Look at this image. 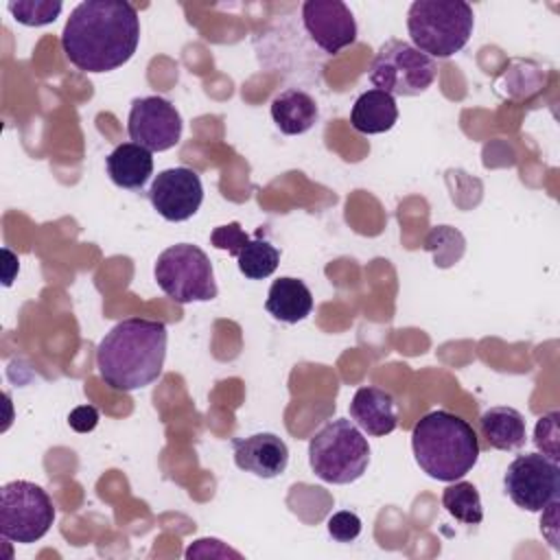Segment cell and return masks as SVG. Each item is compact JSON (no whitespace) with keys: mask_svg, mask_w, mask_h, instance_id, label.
I'll use <instances>...</instances> for the list:
<instances>
[{"mask_svg":"<svg viewBox=\"0 0 560 560\" xmlns=\"http://www.w3.org/2000/svg\"><path fill=\"white\" fill-rule=\"evenodd\" d=\"M140 42L138 11L122 0L79 2L61 33L66 59L83 72H109L127 63Z\"/></svg>","mask_w":560,"mask_h":560,"instance_id":"obj_1","label":"cell"},{"mask_svg":"<svg viewBox=\"0 0 560 560\" xmlns=\"http://www.w3.org/2000/svg\"><path fill=\"white\" fill-rule=\"evenodd\" d=\"M166 324L147 317L118 322L96 348V370L105 385L133 392L160 378L166 359Z\"/></svg>","mask_w":560,"mask_h":560,"instance_id":"obj_2","label":"cell"},{"mask_svg":"<svg viewBox=\"0 0 560 560\" xmlns=\"http://www.w3.org/2000/svg\"><path fill=\"white\" fill-rule=\"evenodd\" d=\"M411 448L422 472L438 481L462 479L481 451L475 429L446 409L431 411L413 424Z\"/></svg>","mask_w":560,"mask_h":560,"instance_id":"obj_3","label":"cell"},{"mask_svg":"<svg viewBox=\"0 0 560 560\" xmlns=\"http://www.w3.org/2000/svg\"><path fill=\"white\" fill-rule=\"evenodd\" d=\"M472 26V7L464 0H416L407 11L411 42L431 59L459 52L468 44Z\"/></svg>","mask_w":560,"mask_h":560,"instance_id":"obj_4","label":"cell"},{"mask_svg":"<svg viewBox=\"0 0 560 560\" xmlns=\"http://www.w3.org/2000/svg\"><path fill=\"white\" fill-rule=\"evenodd\" d=\"M308 464L322 481L346 486L368 470L370 444L354 422L337 418L311 438Z\"/></svg>","mask_w":560,"mask_h":560,"instance_id":"obj_5","label":"cell"},{"mask_svg":"<svg viewBox=\"0 0 560 560\" xmlns=\"http://www.w3.org/2000/svg\"><path fill=\"white\" fill-rule=\"evenodd\" d=\"M153 276L158 287L177 304L208 302L219 293L210 258L192 243L166 247L155 260Z\"/></svg>","mask_w":560,"mask_h":560,"instance_id":"obj_6","label":"cell"},{"mask_svg":"<svg viewBox=\"0 0 560 560\" xmlns=\"http://www.w3.org/2000/svg\"><path fill=\"white\" fill-rule=\"evenodd\" d=\"M435 61L405 39H387L370 63V81L392 96H418L435 81Z\"/></svg>","mask_w":560,"mask_h":560,"instance_id":"obj_7","label":"cell"},{"mask_svg":"<svg viewBox=\"0 0 560 560\" xmlns=\"http://www.w3.org/2000/svg\"><path fill=\"white\" fill-rule=\"evenodd\" d=\"M55 521L48 492L24 479H15L0 490V534L4 540L28 545L44 538Z\"/></svg>","mask_w":560,"mask_h":560,"instance_id":"obj_8","label":"cell"},{"mask_svg":"<svg viewBox=\"0 0 560 560\" xmlns=\"http://www.w3.org/2000/svg\"><path fill=\"white\" fill-rule=\"evenodd\" d=\"M503 486L514 505L545 512L560 497V466L542 453H525L510 462Z\"/></svg>","mask_w":560,"mask_h":560,"instance_id":"obj_9","label":"cell"},{"mask_svg":"<svg viewBox=\"0 0 560 560\" xmlns=\"http://www.w3.org/2000/svg\"><path fill=\"white\" fill-rule=\"evenodd\" d=\"M127 133L131 142L151 153L168 151L182 138V116L175 105L162 96H140L131 103Z\"/></svg>","mask_w":560,"mask_h":560,"instance_id":"obj_10","label":"cell"},{"mask_svg":"<svg viewBox=\"0 0 560 560\" xmlns=\"http://www.w3.org/2000/svg\"><path fill=\"white\" fill-rule=\"evenodd\" d=\"M147 195L162 219L177 223L190 219L199 210L203 186L192 168L175 166L158 173Z\"/></svg>","mask_w":560,"mask_h":560,"instance_id":"obj_11","label":"cell"},{"mask_svg":"<svg viewBox=\"0 0 560 560\" xmlns=\"http://www.w3.org/2000/svg\"><path fill=\"white\" fill-rule=\"evenodd\" d=\"M302 22L315 46L328 55L339 52L357 39L354 15L341 0H306L302 4Z\"/></svg>","mask_w":560,"mask_h":560,"instance_id":"obj_12","label":"cell"},{"mask_svg":"<svg viewBox=\"0 0 560 560\" xmlns=\"http://www.w3.org/2000/svg\"><path fill=\"white\" fill-rule=\"evenodd\" d=\"M210 243L217 249H228L236 258L238 271L249 280L269 278L280 262V252L265 238L247 236L238 221L214 228Z\"/></svg>","mask_w":560,"mask_h":560,"instance_id":"obj_13","label":"cell"},{"mask_svg":"<svg viewBox=\"0 0 560 560\" xmlns=\"http://www.w3.org/2000/svg\"><path fill=\"white\" fill-rule=\"evenodd\" d=\"M234 464L262 479H273L287 470L289 448L276 433H254L249 438H234Z\"/></svg>","mask_w":560,"mask_h":560,"instance_id":"obj_14","label":"cell"},{"mask_svg":"<svg viewBox=\"0 0 560 560\" xmlns=\"http://www.w3.org/2000/svg\"><path fill=\"white\" fill-rule=\"evenodd\" d=\"M350 418L368 435L383 438L398 427V405L381 387H359L350 400Z\"/></svg>","mask_w":560,"mask_h":560,"instance_id":"obj_15","label":"cell"},{"mask_svg":"<svg viewBox=\"0 0 560 560\" xmlns=\"http://www.w3.org/2000/svg\"><path fill=\"white\" fill-rule=\"evenodd\" d=\"M107 175L118 188L138 190L153 173V155L136 142L118 144L105 160Z\"/></svg>","mask_w":560,"mask_h":560,"instance_id":"obj_16","label":"cell"},{"mask_svg":"<svg viewBox=\"0 0 560 560\" xmlns=\"http://www.w3.org/2000/svg\"><path fill=\"white\" fill-rule=\"evenodd\" d=\"M265 308L271 317L284 324H298L313 311V293L311 289L291 276L273 280L267 293Z\"/></svg>","mask_w":560,"mask_h":560,"instance_id":"obj_17","label":"cell"},{"mask_svg":"<svg viewBox=\"0 0 560 560\" xmlns=\"http://www.w3.org/2000/svg\"><path fill=\"white\" fill-rule=\"evenodd\" d=\"M479 431L488 446L497 451H516L525 444L527 427L521 411L514 407H490L479 416Z\"/></svg>","mask_w":560,"mask_h":560,"instance_id":"obj_18","label":"cell"},{"mask_svg":"<svg viewBox=\"0 0 560 560\" xmlns=\"http://www.w3.org/2000/svg\"><path fill=\"white\" fill-rule=\"evenodd\" d=\"M319 116L317 103L304 90L291 88L280 92L271 101V118L276 127L287 136H300L308 131Z\"/></svg>","mask_w":560,"mask_h":560,"instance_id":"obj_19","label":"cell"},{"mask_svg":"<svg viewBox=\"0 0 560 560\" xmlns=\"http://www.w3.org/2000/svg\"><path fill=\"white\" fill-rule=\"evenodd\" d=\"M398 120V107L392 94L383 90L363 92L350 112V122L359 133H383L389 131Z\"/></svg>","mask_w":560,"mask_h":560,"instance_id":"obj_20","label":"cell"},{"mask_svg":"<svg viewBox=\"0 0 560 560\" xmlns=\"http://www.w3.org/2000/svg\"><path fill=\"white\" fill-rule=\"evenodd\" d=\"M442 505L446 512L466 525H477L483 521V508L479 490L470 481H455L442 492Z\"/></svg>","mask_w":560,"mask_h":560,"instance_id":"obj_21","label":"cell"},{"mask_svg":"<svg viewBox=\"0 0 560 560\" xmlns=\"http://www.w3.org/2000/svg\"><path fill=\"white\" fill-rule=\"evenodd\" d=\"M7 9L24 26H44L57 20L63 4L57 0H18L9 2Z\"/></svg>","mask_w":560,"mask_h":560,"instance_id":"obj_22","label":"cell"},{"mask_svg":"<svg viewBox=\"0 0 560 560\" xmlns=\"http://www.w3.org/2000/svg\"><path fill=\"white\" fill-rule=\"evenodd\" d=\"M558 411H549L542 418H538L536 422V433H534V444L542 451V455H547L549 459L558 462L560 459V451H558Z\"/></svg>","mask_w":560,"mask_h":560,"instance_id":"obj_23","label":"cell"},{"mask_svg":"<svg viewBox=\"0 0 560 560\" xmlns=\"http://www.w3.org/2000/svg\"><path fill=\"white\" fill-rule=\"evenodd\" d=\"M328 534L337 540V542H352L359 538L361 534V518L354 514V512H348V510H341V512H335L328 523Z\"/></svg>","mask_w":560,"mask_h":560,"instance_id":"obj_24","label":"cell"},{"mask_svg":"<svg viewBox=\"0 0 560 560\" xmlns=\"http://www.w3.org/2000/svg\"><path fill=\"white\" fill-rule=\"evenodd\" d=\"M68 424L79 431V433H88L92 431L96 424H98V411L96 407L92 405H81V407H74L68 416Z\"/></svg>","mask_w":560,"mask_h":560,"instance_id":"obj_25","label":"cell"}]
</instances>
